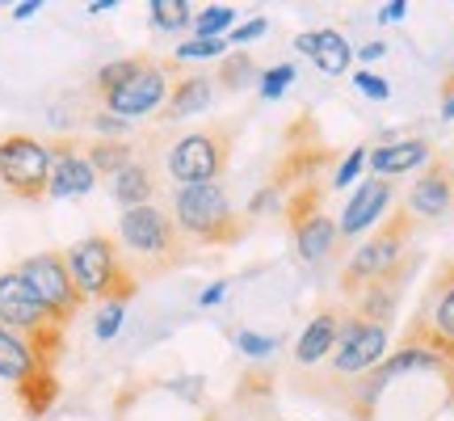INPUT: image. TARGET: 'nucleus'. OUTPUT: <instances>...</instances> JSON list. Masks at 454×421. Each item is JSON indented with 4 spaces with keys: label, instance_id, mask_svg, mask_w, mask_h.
Here are the masks:
<instances>
[{
    "label": "nucleus",
    "instance_id": "f257e3e1",
    "mask_svg": "<svg viewBox=\"0 0 454 421\" xmlns=\"http://www.w3.org/2000/svg\"><path fill=\"white\" fill-rule=\"evenodd\" d=\"M67 258V270H72V278H76V287H81L84 304L89 299H98V304H127L130 295L139 291V278H135V270L127 266V258H122V249H118V241H110V236H84L81 244H72V249H64Z\"/></svg>",
    "mask_w": 454,
    "mask_h": 421
},
{
    "label": "nucleus",
    "instance_id": "f03ea898",
    "mask_svg": "<svg viewBox=\"0 0 454 421\" xmlns=\"http://www.w3.org/2000/svg\"><path fill=\"white\" fill-rule=\"evenodd\" d=\"M0 324L9 333H17V338H26L34 358L47 371H55V362L64 354V324L43 308V299L26 287V278L17 274V270L0 274Z\"/></svg>",
    "mask_w": 454,
    "mask_h": 421
},
{
    "label": "nucleus",
    "instance_id": "7ed1b4c3",
    "mask_svg": "<svg viewBox=\"0 0 454 421\" xmlns=\"http://www.w3.org/2000/svg\"><path fill=\"white\" fill-rule=\"evenodd\" d=\"M173 224L181 236H194L198 244H236L244 236V219L231 210L227 190L219 181L181 186L173 195Z\"/></svg>",
    "mask_w": 454,
    "mask_h": 421
},
{
    "label": "nucleus",
    "instance_id": "20e7f679",
    "mask_svg": "<svg viewBox=\"0 0 454 421\" xmlns=\"http://www.w3.org/2000/svg\"><path fill=\"white\" fill-rule=\"evenodd\" d=\"M118 249L130 253L135 261H144V270H173L185 261V241H181L173 215L160 207H135L122 210L118 219Z\"/></svg>",
    "mask_w": 454,
    "mask_h": 421
},
{
    "label": "nucleus",
    "instance_id": "39448f33",
    "mask_svg": "<svg viewBox=\"0 0 454 421\" xmlns=\"http://www.w3.org/2000/svg\"><path fill=\"white\" fill-rule=\"evenodd\" d=\"M412 227H417V219H412L408 210H395L387 224L379 227L371 241H366L354 253V258H349V266H345V278H340L345 295H357L362 287H371V282H379V278H387L391 270L400 266V253H404L408 236H412Z\"/></svg>",
    "mask_w": 454,
    "mask_h": 421
},
{
    "label": "nucleus",
    "instance_id": "423d86ee",
    "mask_svg": "<svg viewBox=\"0 0 454 421\" xmlns=\"http://www.w3.org/2000/svg\"><path fill=\"white\" fill-rule=\"evenodd\" d=\"M17 274L26 278V287L43 299V308L64 324V329L81 316L84 295H81V287H76V278H72V270H67V258L59 253V249H47V253L26 258L21 266H17Z\"/></svg>",
    "mask_w": 454,
    "mask_h": 421
},
{
    "label": "nucleus",
    "instance_id": "0eeeda50",
    "mask_svg": "<svg viewBox=\"0 0 454 421\" xmlns=\"http://www.w3.org/2000/svg\"><path fill=\"white\" fill-rule=\"evenodd\" d=\"M231 161V131L211 127V131H190L177 144L168 147V178L181 186H211Z\"/></svg>",
    "mask_w": 454,
    "mask_h": 421
},
{
    "label": "nucleus",
    "instance_id": "6e6552de",
    "mask_svg": "<svg viewBox=\"0 0 454 421\" xmlns=\"http://www.w3.org/2000/svg\"><path fill=\"white\" fill-rule=\"evenodd\" d=\"M51 181V147L34 135H4L0 139V186L21 203H43Z\"/></svg>",
    "mask_w": 454,
    "mask_h": 421
},
{
    "label": "nucleus",
    "instance_id": "1a4fd4ad",
    "mask_svg": "<svg viewBox=\"0 0 454 421\" xmlns=\"http://www.w3.org/2000/svg\"><path fill=\"white\" fill-rule=\"evenodd\" d=\"M168 64H160V60H152V64L144 68V72H135L122 89H114L110 98H101V106H106V114H114V118H144V114H156L164 110V101H168Z\"/></svg>",
    "mask_w": 454,
    "mask_h": 421
},
{
    "label": "nucleus",
    "instance_id": "9d476101",
    "mask_svg": "<svg viewBox=\"0 0 454 421\" xmlns=\"http://www.w3.org/2000/svg\"><path fill=\"white\" fill-rule=\"evenodd\" d=\"M387 350V324H374V321H362V316H345L340 321V338H337V350H333V367L340 375H362L371 371L374 362L383 358Z\"/></svg>",
    "mask_w": 454,
    "mask_h": 421
},
{
    "label": "nucleus",
    "instance_id": "9b49d317",
    "mask_svg": "<svg viewBox=\"0 0 454 421\" xmlns=\"http://www.w3.org/2000/svg\"><path fill=\"white\" fill-rule=\"evenodd\" d=\"M98 186V173L72 139H59L51 147V181H47V198H81Z\"/></svg>",
    "mask_w": 454,
    "mask_h": 421
},
{
    "label": "nucleus",
    "instance_id": "f8f14e48",
    "mask_svg": "<svg viewBox=\"0 0 454 421\" xmlns=\"http://www.w3.org/2000/svg\"><path fill=\"white\" fill-rule=\"evenodd\" d=\"M387 207H391V181H383V178L357 181L354 198H349V203H345V210H340L337 236H340V241H354L357 232H366V227H371Z\"/></svg>",
    "mask_w": 454,
    "mask_h": 421
},
{
    "label": "nucleus",
    "instance_id": "ddd939ff",
    "mask_svg": "<svg viewBox=\"0 0 454 421\" xmlns=\"http://www.w3.org/2000/svg\"><path fill=\"white\" fill-rule=\"evenodd\" d=\"M450 198H454L450 164L434 161L429 164V173L417 178L412 195H408V215H412V219H442V215L450 210Z\"/></svg>",
    "mask_w": 454,
    "mask_h": 421
},
{
    "label": "nucleus",
    "instance_id": "4468645a",
    "mask_svg": "<svg viewBox=\"0 0 454 421\" xmlns=\"http://www.w3.org/2000/svg\"><path fill=\"white\" fill-rule=\"evenodd\" d=\"M294 51L308 55L325 76H340V72H349V64H354V51L340 38V30H303L294 38Z\"/></svg>",
    "mask_w": 454,
    "mask_h": 421
},
{
    "label": "nucleus",
    "instance_id": "2eb2a0df",
    "mask_svg": "<svg viewBox=\"0 0 454 421\" xmlns=\"http://www.w3.org/2000/svg\"><path fill=\"white\" fill-rule=\"evenodd\" d=\"M337 338H340V312L325 308L303 333H299V341H294V362H299V367L325 362V358L337 350Z\"/></svg>",
    "mask_w": 454,
    "mask_h": 421
},
{
    "label": "nucleus",
    "instance_id": "dca6fc26",
    "mask_svg": "<svg viewBox=\"0 0 454 421\" xmlns=\"http://www.w3.org/2000/svg\"><path fill=\"white\" fill-rule=\"evenodd\" d=\"M429 161V144L425 139H391V144L374 147L371 156H366V164H371V173H379V178H400V173H412L417 164Z\"/></svg>",
    "mask_w": 454,
    "mask_h": 421
},
{
    "label": "nucleus",
    "instance_id": "f3484780",
    "mask_svg": "<svg viewBox=\"0 0 454 421\" xmlns=\"http://www.w3.org/2000/svg\"><path fill=\"white\" fill-rule=\"evenodd\" d=\"M211 101H215V81L211 76H181V81L168 89V101H164L160 118L164 123H177V118L211 110Z\"/></svg>",
    "mask_w": 454,
    "mask_h": 421
},
{
    "label": "nucleus",
    "instance_id": "a211bd4d",
    "mask_svg": "<svg viewBox=\"0 0 454 421\" xmlns=\"http://www.w3.org/2000/svg\"><path fill=\"white\" fill-rule=\"evenodd\" d=\"M337 224L328 219L325 210H316L308 215L303 224H294V249H299V258L311 261V266H320V261L333 258V249H337Z\"/></svg>",
    "mask_w": 454,
    "mask_h": 421
},
{
    "label": "nucleus",
    "instance_id": "6ab92c4d",
    "mask_svg": "<svg viewBox=\"0 0 454 421\" xmlns=\"http://www.w3.org/2000/svg\"><path fill=\"white\" fill-rule=\"evenodd\" d=\"M43 371H47V367L34 358L26 338H17V333H9V329L0 324V379L21 388V384H30L34 375H43Z\"/></svg>",
    "mask_w": 454,
    "mask_h": 421
},
{
    "label": "nucleus",
    "instance_id": "aec40b11",
    "mask_svg": "<svg viewBox=\"0 0 454 421\" xmlns=\"http://www.w3.org/2000/svg\"><path fill=\"white\" fill-rule=\"evenodd\" d=\"M110 195H114V203H118V207H127V210L147 207V203H152V195H156V178H152V169H147L144 161H130L127 169L110 181Z\"/></svg>",
    "mask_w": 454,
    "mask_h": 421
},
{
    "label": "nucleus",
    "instance_id": "412c9836",
    "mask_svg": "<svg viewBox=\"0 0 454 421\" xmlns=\"http://www.w3.org/2000/svg\"><path fill=\"white\" fill-rule=\"evenodd\" d=\"M84 156H89V164H93V173H98V178L114 181L130 161H135V147H130L127 139H93Z\"/></svg>",
    "mask_w": 454,
    "mask_h": 421
},
{
    "label": "nucleus",
    "instance_id": "4be33fe9",
    "mask_svg": "<svg viewBox=\"0 0 454 421\" xmlns=\"http://www.w3.org/2000/svg\"><path fill=\"white\" fill-rule=\"evenodd\" d=\"M13 392L30 417H43V413L59 401V379H55V371H43V375H34L30 384H21V388H13Z\"/></svg>",
    "mask_w": 454,
    "mask_h": 421
},
{
    "label": "nucleus",
    "instance_id": "5701e85b",
    "mask_svg": "<svg viewBox=\"0 0 454 421\" xmlns=\"http://www.w3.org/2000/svg\"><path fill=\"white\" fill-rule=\"evenodd\" d=\"M219 84H223L227 93L248 89V84H261L257 60H253L248 51H227V55H223V68H219Z\"/></svg>",
    "mask_w": 454,
    "mask_h": 421
},
{
    "label": "nucleus",
    "instance_id": "b1692460",
    "mask_svg": "<svg viewBox=\"0 0 454 421\" xmlns=\"http://www.w3.org/2000/svg\"><path fill=\"white\" fill-rule=\"evenodd\" d=\"M152 64V55H127V60H110L106 68H98V76H93V89H98L101 98H110L114 89H122V84L135 76V72H144Z\"/></svg>",
    "mask_w": 454,
    "mask_h": 421
},
{
    "label": "nucleus",
    "instance_id": "393cba45",
    "mask_svg": "<svg viewBox=\"0 0 454 421\" xmlns=\"http://www.w3.org/2000/svg\"><path fill=\"white\" fill-rule=\"evenodd\" d=\"M152 26L168 34L185 30V26H194V9L185 0H152Z\"/></svg>",
    "mask_w": 454,
    "mask_h": 421
},
{
    "label": "nucleus",
    "instance_id": "a878e982",
    "mask_svg": "<svg viewBox=\"0 0 454 421\" xmlns=\"http://www.w3.org/2000/svg\"><path fill=\"white\" fill-rule=\"evenodd\" d=\"M231 30H236V9H227V4H215V9L194 13L198 38H223V34H231Z\"/></svg>",
    "mask_w": 454,
    "mask_h": 421
},
{
    "label": "nucleus",
    "instance_id": "bb28decb",
    "mask_svg": "<svg viewBox=\"0 0 454 421\" xmlns=\"http://www.w3.org/2000/svg\"><path fill=\"white\" fill-rule=\"evenodd\" d=\"M294 72H299V68L294 64H274V68H265V72H261V98L265 101H278L282 98V93H286V89H291L294 84Z\"/></svg>",
    "mask_w": 454,
    "mask_h": 421
},
{
    "label": "nucleus",
    "instance_id": "cd10ccee",
    "mask_svg": "<svg viewBox=\"0 0 454 421\" xmlns=\"http://www.w3.org/2000/svg\"><path fill=\"white\" fill-rule=\"evenodd\" d=\"M127 321V304H101L98 316H93V338L98 341H110L118 329Z\"/></svg>",
    "mask_w": 454,
    "mask_h": 421
},
{
    "label": "nucleus",
    "instance_id": "c85d7f7f",
    "mask_svg": "<svg viewBox=\"0 0 454 421\" xmlns=\"http://www.w3.org/2000/svg\"><path fill=\"white\" fill-rule=\"evenodd\" d=\"M227 38H190L177 47V60H223Z\"/></svg>",
    "mask_w": 454,
    "mask_h": 421
},
{
    "label": "nucleus",
    "instance_id": "c756f323",
    "mask_svg": "<svg viewBox=\"0 0 454 421\" xmlns=\"http://www.w3.org/2000/svg\"><path fill=\"white\" fill-rule=\"evenodd\" d=\"M236 346H240V354H248V358H270L278 350V338H270V333H253V329H240V333H236Z\"/></svg>",
    "mask_w": 454,
    "mask_h": 421
},
{
    "label": "nucleus",
    "instance_id": "7c9ffc66",
    "mask_svg": "<svg viewBox=\"0 0 454 421\" xmlns=\"http://www.w3.org/2000/svg\"><path fill=\"white\" fill-rule=\"evenodd\" d=\"M282 203H286V195H282V190H278L274 181H270V186H261L257 195L248 198V219H261V215H274V210L282 207Z\"/></svg>",
    "mask_w": 454,
    "mask_h": 421
},
{
    "label": "nucleus",
    "instance_id": "2f4dec72",
    "mask_svg": "<svg viewBox=\"0 0 454 421\" xmlns=\"http://www.w3.org/2000/svg\"><path fill=\"white\" fill-rule=\"evenodd\" d=\"M366 156H371L366 147H354V152H349V156L340 161L337 173H333V190H345V186H354L357 173H362V164H366Z\"/></svg>",
    "mask_w": 454,
    "mask_h": 421
},
{
    "label": "nucleus",
    "instance_id": "473e14b6",
    "mask_svg": "<svg viewBox=\"0 0 454 421\" xmlns=\"http://www.w3.org/2000/svg\"><path fill=\"white\" fill-rule=\"evenodd\" d=\"M354 84L357 93H366L371 101H387L391 98V84L383 76H374V72H354Z\"/></svg>",
    "mask_w": 454,
    "mask_h": 421
},
{
    "label": "nucleus",
    "instance_id": "72a5a7b5",
    "mask_svg": "<svg viewBox=\"0 0 454 421\" xmlns=\"http://www.w3.org/2000/svg\"><path fill=\"white\" fill-rule=\"evenodd\" d=\"M265 30H270V21H265V17H248L244 26H236V30L227 34V47H231V43H236V47H244V43H253V38H261Z\"/></svg>",
    "mask_w": 454,
    "mask_h": 421
},
{
    "label": "nucleus",
    "instance_id": "f704fd0d",
    "mask_svg": "<svg viewBox=\"0 0 454 421\" xmlns=\"http://www.w3.org/2000/svg\"><path fill=\"white\" fill-rule=\"evenodd\" d=\"M127 118H114V114H93V131H101V135H127Z\"/></svg>",
    "mask_w": 454,
    "mask_h": 421
},
{
    "label": "nucleus",
    "instance_id": "c9c22d12",
    "mask_svg": "<svg viewBox=\"0 0 454 421\" xmlns=\"http://www.w3.org/2000/svg\"><path fill=\"white\" fill-rule=\"evenodd\" d=\"M408 17V0H391V4H383V9H379V21H383V26H391V21H404Z\"/></svg>",
    "mask_w": 454,
    "mask_h": 421
},
{
    "label": "nucleus",
    "instance_id": "e433bc0d",
    "mask_svg": "<svg viewBox=\"0 0 454 421\" xmlns=\"http://www.w3.org/2000/svg\"><path fill=\"white\" fill-rule=\"evenodd\" d=\"M442 118L454 123V72L446 76V84H442Z\"/></svg>",
    "mask_w": 454,
    "mask_h": 421
},
{
    "label": "nucleus",
    "instance_id": "4c0bfd02",
    "mask_svg": "<svg viewBox=\"0 0 454 421\" xmlns=\"http://www.w3.org/2000/svg\"><path fill=\"white\" fill-rule=\"evenodd\" d=\"M223 295H227V282H211L207 291L198 295V308H215V304H219Z\"/></svg>",
    "mask_w": 454,
    "mask_h": 421
},
{
    "label": "nucleus",
    "instance_id": "58836bf2",
    "mask_svg": "<svg viewBox=\"0 0 454 421\" xmlns=\"http://www.w3.org/2000/svg\"><path fill=\"white\" fill-rule=\"evenodd\" d=\"M383 51H387L383 43H366V47L357 51V60H362V64H374V60H383Z\"/></svg>",
    "mask_w": 454,
    "mask_h": 421
},
{
    "label": "nucleus",
    "instance_id": "ea45409f",
    "mask_svg": "<svg viewBox=\"0 0 454 421\" xmlns=\"http://www.w3.org/2000/svg\"><path fill=\"white\" fill-rule=\"evenodd\" d=\"M38 9H43V0H21V4L13 9V21H26V17H34Z\"/></svg>",
    "mask_w": 454,
    "mask_h": 421
},
{
    "label": "nucleus",
    "instance_id": "a19ab883",
    "mask_svg": "<svg viewBox=\"0 0 454 421\" xmlns=\"http://www.w3.org/2000/svg\"><path fill=\"white\" fill-rule=\"evenodd\" d=\"M106 9H114V0H93L89 4V13H106Z\"/></svg>",
    "mask_w": 454,
    "mask_h": 421
},
{
    "label": "nucleus",
    "instance_id": "79ce46f5",
    "mask_svg": "<svg viewBox=\"0 0 454 421\" xmlns=\"http://www.w3.org/2000/svg\"><path fill=\"white\" fill-rule=\"evenodd\" d=\"M450 186H454V161H450Z\"/></svg>",
    "mask_w": 454,
    "mask_h": 421
},
{
    "label": "nucleus",
    "instance_id": "37998d69",
    "mask_svg": "<svg viewBox=\"0 0 454 421\" xmlns=\"http://www.w3.org/2000/svg\"><path fill=\"white\" fill-rule=\"evenodd\" d=\"M0 198H4V186H0Z\"/></svg>",
    "mask_w": 454,
    "mask_h": 421
}]
</instances>
